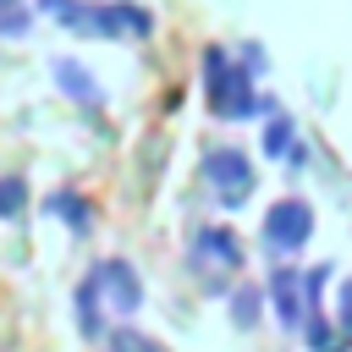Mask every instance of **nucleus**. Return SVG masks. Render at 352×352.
<instances>
[{"label": "nucleus", "instance_id": "f257e3e1", "mask_svg": "<svg viewBox=\"0 0 352 352\" xmlns=\"http://www.w3.org/2000/svg\"><path fill=\"white\" fill-rule=\"evenodd\" d=\"M94 286H99V297L110 302V314H138V302H143V286H138V275H132V264H121V258H110V264H99L94 270Z\"/></svg>", "mask_w": 352, "mask_h": 352}, {"label": "nucleus", "instance_id": "f03ea898", "mask_svg": "<svg viewBox=\"0 0 352 352\" xmlns=\"http://www.w3.org/2000/svg\"><path fill=\"white\" fill-rule=\"evenodd\" d=\"M204 170H209L214 192H226V204H236V198L248 192V182H253V170H248V160H242L236 148H214V154L204 160Z\"/></svg>", "mask_w": 352, "mask_h": 352}, {"label": "nucleus", "instance_id": "7ed1b4c3", "mask_svg": "<svg viewBox=\"0 0 352 352\" xmlns=\"http://www.w3.org/2000/svg\"><path fill=\"white\" fill-rule=\"evenodd\" d=\"M308 236V204L302 198H286L270 209V226H264V242L270 248H297Z\"/></svg>", "mask_w": 352, "mask_h": 352}, {"label": "nucleus", "instance_id": "20e7f679", "mask_svg": "<svg viewBox=\"0 0 352 352\" xmlns=\"http://www.w3.org/2000/svg\"><path fill=\"white\" fill-rule=\"evenodd\" d=\"M55 77H60V88H72V99H82V104H99V82L77 66V60H55Z\"/></svg>", "mask_w": 352, "mask_h": 352}, {"label": "nucleus", "instance_id": "39448f33", "mask_svg": "<svg viewBox=\"0 0 352 352\" xmlns=\"http://www.w3.org/2000/svg\"><path fill=\"white\" fill-rule=\"evenodd\" d=\"M192 258H198V264H204V258H220V264L231 270V264H236V242H231V231H204L198 248H192Z\"/></svg>", "mask_w": 352, "mask_h": 352}, {"label": "nucleus", "instance_id": "423d86ee", "mask_svg": "<svg viewBox=\"0 0 352 352\" xmlns=\"http://www.w3.org/2000/svg\"><path fill=\"white\" fill-rule=\"evenodd\" d=\"M77 324H82V336H99V286H94V275L77 286Z\"/></svg>", "mask_w": 352, "mask_h": 352}, {"label": "nucleus", "instance_id": "0eeeda50", "mask_svg": "<svg viewBox=\"0 0 352 352\" xmlns=\"http://www.w3.org/2000/svg\"><path fill=\"white\" fill-rule=\"evenodd\" d=\"M50 214L72 220V231H88V204H82L77 192H55V198H50Z\"/></svg>", "mask_w": 352, "mask_h": 352}, {"label": "nucleus", "instance_id": "6e6552de", "mask_svg": "<svg viewBox=\"0 0 352 352\" xmlns=\"http://www.w3.org/2000/svg\"><path fill=\"white\" fill-rule=\"evenodd\" d=\"M22 198H28V187H22L16 176H6V182H0V214H16Z\"/></svg>", "mask_w": 352, "mask_h": 352}, {"label": "nucleus", "instance_id": "1a4fd4ad", "mask_svg": "<svg viewBox=\"0 0 352 352\" xmlns=\"http://www.w3.org/2000/svg\"><path fill=\"white\" fill-rule=\"evenodd\" d=\"M110 352H160L154 341H143V336H132V330H121L116 341H110Z\"/></svg>", "mask_w": 352, "mask_h": 352}, {"label": "nucleus", "instance_id": "9d476101", "mask_svg": "<svg viewBox=\"0 0 352 352\" xmlns=\"http://www.w3.org/2000/svg\"><path fill=\"white\" fill-rule=\"evenodd\" d=\"M6 6H16V0H0V11H6Z\"/></svg>", "mask_w": 352, "mask_h": 352}]
</instances>
